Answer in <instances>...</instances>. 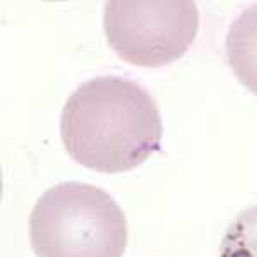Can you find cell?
<instances>
[{
  "instance_id": "1",
  "label": "cell",
  "mask_w": 257,
  "mask_h": 257,
  "mask_svg": "<svg viewBox=\"0 0 257 257\" xmlns=\"http://www.w3.org/2000/svg\"><path fill=\"white\" fill-rule=\"evenodd\" d=\"M60 138L74 161L113 175L138 168L160 151L163 123L148 89L125 77L98 76L65 101Z\"/></svg>"
},
{
  "instance_id": "2",
  "label": "cell",
  "mask_w": 257,
  "mask_h": 257,
  "mask_svg": "<svg viewBox=\"0 0 257 257\" xmlns=\"http://www.w3.org/2000/svg\"><path fill=\"white\" fill-rule=\"evenodd\" d=\"M127 218L103 189L64 182L43 194L30 216V242L36 257H122Z\"/></svg>"
},
{
  "instance_id": "3",
  "label": "cell",
  "mask_w": 257,
  "mask_h": 257,
  "mask_svg": "<svg viewBox=\"0 0 257 257\" xmlns=\"http://www.w3.org/2000/svg\"><path fill=\"white\" fill-rule=\"evenodd\" d=\"M103 28L108 45L122 60L138 67H163L192 47L199 11L189 0H110Z\"/></svg>"
},
{
  "instance_id": "4",
  "label": "cell",
  "mask_w": 257,
  "mask_h": 257,
  "mask_svg": "<svg viewBox=\"0 0 257 257\" xmlns=\"http://www.w3.org/2000/svg\"><path fill=\"white\" fill-rule=\"evenodd\" d=\"M225 50L235 77L257 96V4L248 6L231 23Z\"/></svg>"
},
{
  "instance_id": "5",
  "label": "cell",
  "mask_w": 257,
  "mask_h": 257,
  "mask_svg": "<svg viewBox=\"0 0 257 257\" xmlns=\"http://www.w3.org/2000/svg\"><path fill=\"white\" fill-rule=\"evenodd\" d=\"M219 257H257V206L242 211L228 226Z\"/></svg>"
}]
</instances>
